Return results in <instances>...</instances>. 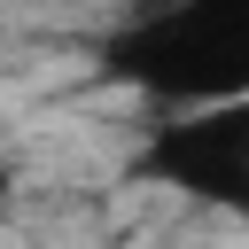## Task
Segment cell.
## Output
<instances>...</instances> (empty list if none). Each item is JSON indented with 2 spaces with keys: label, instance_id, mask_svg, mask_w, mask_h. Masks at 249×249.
<instances>
[{
  "label": "cell",
  "instance_id": "cell-2",
  "mask_svg": "<svg viewBox=\"0 0 249 249\" xmlns=\"http://www.w3.org/2000/svg\"><path fill=\"white\" fill-rule=\"evenodd\" d=\"M132 171L156 179V187H171V195H187V202L249 218V93L156 124L148 148L132 156Z\"/></svg>",
  "mask_w": 249,
  "mask_h": 249
},
{
  "label": "cell",
  "instance_id": "cell-1",
  "mask_svg": "<svg viewBox=\"0 0 249 249\" xmlns=\"http://www.w3.org/2000/svg\"><path fill=\"white\" fill-rule=\"evenodd\" d=\"M101 78L163 109H218L249 93V0H163L101 47Z\"/></svg>",
  "mask_w": 249,
  "mask_h": 249
},
{
  "label": "cell",
  "instance_id": "cell-4",
  "mask_svg": "<svg viewBox=\"0 0 249 249\" xmlns=\"http://www.w3.org/2000/svg\"><path fill=\"white\" fill-rule=\"evenodd\" d=\"M101 249H117V241H101Z\"/></svg>",
  "mask_w": 249,
  "mask_h": 249
},
{
  "label": "cell",
  "instance_id": "cell-3",
  "mask_svg": "<svg viewBox=\"0 0 249 249\" xmlns=\"http://www.w3.org/2000/svg\"><path fill=\"white\" fill-rule=\"evenodd\" d=\"M8 202H16V171L0 163V218H8Z\"/></svg>",
  "mask_w": 249,
  "mask_h": 249
}]
</instances>
